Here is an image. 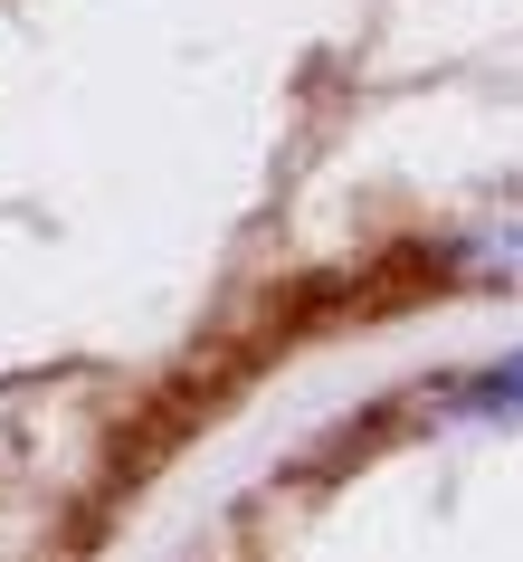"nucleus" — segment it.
Here are the masks:
<instances>
[{"instance_id": "f257e3e1", "label": "nucleus", "mask_w": 523, "mask_h": 562, "mask_svg": "<svg viewBox=\"0 0 523 562\" xmlns=\"http://www.w3.org/2000/svg\"><path fill=\"white\" fill-rule=\"evenodd\" d=\"M466 411L476 419H514L523 411V353H504L494 372H476V382H466Z\"/></svg>"}]
</instances>
